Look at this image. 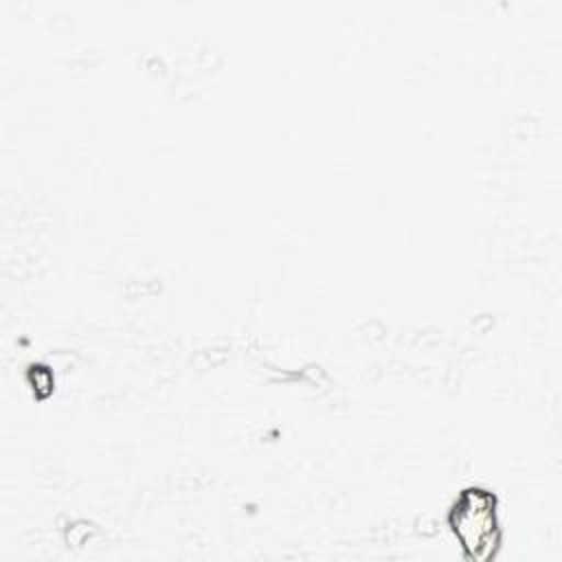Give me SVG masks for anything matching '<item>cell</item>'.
Returning a JSON list of instances; mask_svg holds the SVG:
<instances>
[{
    "mask_svg": "<svg viewBox=\"0 0 562 562\" xmlns=\"http://www.w3.org/2000/svg\"><path fill=\"white\" fill-rule=\"evenodd\" d=\"M450 525L468 558L487 562L496 553L501 531L496 522V501L490 492L479 487L461 492L450 512Z\"/></svg>",
    "mask_w": 562,
    "mask_h": 562,
    "instance_id": "6da1fadb",
    "label": "cell"
}]
</instances>
